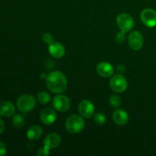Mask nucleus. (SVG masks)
Listing matches in <instances>:
<instances>
[{"instance_id":"nucleus-1","label":"nucleus","mask_w":156,"mask_h":156,"mask_svg":"<svg viewBox=\"0 0 156 156\" xmlns=\"http://www.w3.org/2000/svg\"><path fill=\"white\" fill-rule=\"evenodd\" d=\"M67 79L65 75L59 71H54L47 75L46 78L47 88L51 92L60 94L64 92L67 88Z\"/></svg>"},{"instance_id":"nucleus-2","label":"nucleus","mask_w":156,"mask_h":156,"mask_svg":"<svg viewBox=\"0 0 156 156\" xmlns=\"http://www.w3.org/2000/svg\"><path fill=\"white\" fill-rule=\"evenodd\" d=\"M85 120H83L81 116L75 114V115L70 116L66 121L65 127L66 129L69 133L76 134L79 133L85 127Z\"/></svg>"},{"instance_id":"nucleus-3","label":"nucleus","mask_w":156,"mask_h":156,"mask_svg":"<svg viewBox=\"0 0 156 156\" xmlns=\"http://www.w3.org/2000/svg\"><path fill=\"white\" fill-rule=\"evenodd\" d=\"M16 105L21 112H30L36 106V99L30 94H22L17 99Z\"/></svg>"},{"instance_id":"nucleus-4","label":"nucleus","mask_w":156,"mask_h":156,"mask_svg":"<svg viewBox=\"0 0 156 156\" xmlns=\"http://www.w3.org/2000/svg\"><path fill=\"white\" fill-rule=\"evenodd\" d=\"M117 24L121 31L129 32L132 30L135 26V21L130 15L126 13H121L117 15Z\"/></svg>"},{"instance_id":"nucleus-5","label":"nucleus","mask_w":156,"mask_h":156,"mask_svg":"<svg viewBox=\"0 0 156 156\" xmlns=\"http://www.w3.org/2000/svg\"><path fill=\"white\" fill-rule=\"evenodd\" d=\"M110 88L117 93H122L126 90L128 87L127 81L122 74H117L113 76L109 82Z\"/></svg>"},{"instance_id":"nucleus-6","label":"nucleus","mask_w":156,"mask_h":156,"mask_svg":"<svg viewBox=\"0 0 156 156\" xmlns=\"http://www.w3.org/2000/svg\"><path fill=\"white\" fill-rule=\"evenodd\" d=\"M52 105L54 109L59 112H66L71 106V101L67 96L58 94L53 98Z\"/></svg>"},{"instance_id":"nucleus-7","label":"nucleus","mask_w":156,"mask_h":156,"mask_svg":"<svg viewBox=\"0 0 156 156\" xmlns=\"http://www.w3.org/2000/svg\"><path fill=\"white\" fill-rule=\"evenodd\" d=\"M141 21L143 24L149 27L156 26V11L152 9H145L142 11L140 15Z\"/></svg>"},{"instance_id":"nucleus-8","label":"nucleus","mask_w":156,"mask_h":156,"mask_svg":"<svg viewBox=\"0 0 156 156\" xmlns=\"http://www.w3.org/2000/svg\"><path fill=\"white\" fill-rule=\"evenodd\" d=\"M128 42L133 50H139L143 47L144 38L140 32L134 30L128 37Z\"/></svg>"},{"instance_id":"nucleus-9","label":"nucleus","mask_w":156,"mask_h":156,"mask_svg":"<svg viewBox=\"0 0 156 156\" xmlns=\"http://www.w3.org/2000/svg\"><path fill=\"white\" fill-rule=\"evenodd\" d=\"M79 112L82 117L85 118H91L94 114V106L89 100H83L79 103Z\"/></svg>"},{"instance_id":"nucleus-10","label":"nucleus","mask_w":156,"mask_h":156,"mask_svg":"<svg viewBox=\"0 0 156 156\" xmlns=\"http://www.w3.org/2000/svg\"><path fill=\"white\" fill-rule=\"evenodd\" d=\"M41 121L45 125H51L56 121V113L53 108H45L40 114Z\"/></svg>"},{"instance_id":"nucleus-11","label":"nucleus","mask_w":156,"mask_h":156,"mask_svg":"<svg viewBox=\"0 0 156 156\" xmlns=\"http://www.w3.org/2000/svg\"><path fill=\"white\" fill-rule=\"evenodd\" d=\"M98 74L103 78H109L113 76L114 72V67L111 63L107 62H101L98 63L96 67Z\"/></svg>"},{"instance_id":"nucleus-12","label":"nucleus","mask_w":156,"mask_h":156,"mask_svg":"<svg viewBox=\"0 0 156 156\" xmlns=\"http://www.w3.org/2000/svg\"><path fill=\"white\" fill-rule=\"evenodd\" d=\"M113 120L117 126H124L129 121L127 112L123 109H117L113 113Z\"/></svg>"},{"instance_id":"nucleus-13","label":"nucleus","mask_w":156,"mask_h":156,"mask_svg":"<svg viewBox=\"0 0 156 156\" xmlns=\"http://www.w3.org/2000/svg\"><path fill=\"white\" fill-rule=\"evenodd\" d=\"M48 51L53 57L59 59L62 57L65 54V47L61 43L54 41L49 45Z\"/></svg>"},{"instance_id":"nucleus-14","label":"nucleus","mask_w":156,"mask_h":156,"mask_svg":"<svg viewBox=\"0 0 156 156\" xmlns=\"http://www.w3.org/2000/svg\"><path fill=\"white\" fill-rule=\"evenodd\" d=\"M15 114V105L9 101H0V116L12 117Z\"/></svg>"},{"instance_id":"nucleus-15","label":"nucleus","mask_w":156,"mask_h":156,"mask_svg":"<svg viewBox=\"0 0 156 156\" xmlns=\"http://www.w3.org/2000/svg\"><path fill=\"white\" fill-rule=\"evenodd\" d=\"M44 143L45 146H48L50 149H54L58 147L61 143L60 136L56 133H50L44 139Z\"/></svg>"},{"instance_id":"nucleus-16","label":"nucleus","mask_w":156,"mask_h":156,"mask_svg":"<svg viewBox=\"0 0 156 156\" xmlns=\"http://www.w3.org/2000/svg\"><path fill=\"white\" fill-rule=\"evenodd\" d=\"M42 134V128L37 125H33L27 130V137L30 140H37L41 138Z\"/></svg>"},{"instance_id":"nucleus-17","label":"nucleus","mask_w":156,"mask_h":156,"mask_svg":"<svg viewBox=\"0 0 156 156\" xmlns=\"http://www.w3.org/2000/svg\"><path fill=\"white\" fill-rule=\"evenodd\" d=\"M12 124L15 126V128H22L23 126L24 125V119L22 116H21L20 114H16L12 118Z\"/></svg>"},{"instance_id":"nucleus-18","label":"nucleus","mask_w":156,"mask_h":156,"mask_svg":"<svg viewBox=\"0 0 156 156\" xmlns=\"http://www.w3.org/2000/svg\"><path fill=\"white\" fill-rule=\"evenodd\" d=\"M109 103L111 106L114 108H118L121 105V98L117 94H113L110 97Z\"/></svg>"},{"instance_id":"nucleus-19","label":"nucleus","mask_w":156,"mask_h":156,"mask_svg":"<svg viewBox=\"0 0 156 156\" xmlns=\"http://www.w3.org/2000/svg\"><path fill=\"white\" fill-rule=\"evenodd\" d=\"M37 101L42 105L48 104L50 101V95L46 91H41L37 95Z\"/></svg>"},{"instance_id":"nucleus-20","label":"nucleus","mask_w":156,"mask_h":156,"mask_svg":"<svg viewBox=\"0 0 156 156\" xmlns=\"http://www.w3.org/2000/svg\"><path fill=\"white\" fill-rule=\"evenodd\" d=\"M94 121L98 125H103L106 122V117L102 113H97L94 116Z\"/></svg>"},{"instance_id":"nucleus-21","label":"nucleus","mask_w":156,"mask_h":156,"mask_svg":"<svg viewBox=\"0 0 156 156\" xmlns=\"http://www.w3.org/2000/svg\"><path fill=\"white\" fill-rule=\"evenodd\" d=\"M126 34L125 32L121 31V30L117 34V35L115 36V41L117 44H123L125 40H126V34Z\"/></svg>"},{"instance_id":"nucleus-22","label":"nucleus","mask_w":156,"mask_h":156,"mask_svg":"<svg viewBox=\"0 0 156 156\" xmlns=\"http://www.w3.org/2000/svg\"><path fill=\"white\" fill-rule=\"evenodd\" d=\"M50 149L48 146H45L44 145L43 147L40 148L39 150L37 152V155L38 156H47L50 155Z\"/></svg>"},{"instance_id":"nucleus-23","label":"nucleus","mask_w":156,"mask_h":156,"mask_svg":"<svg viewBox=\"0 0 156 156\" xmlns=\"http://www.w3.org/2000/svg\"><path fill=\"white\" fill-rule=\"evenodd\" d=\"M42 39H43V41H44V43L49 44V45H50V44H51L53 42H54V41H53V35L50 33H44V34H43Z\"/></svg>"},{"instance_id":"nucleus-24","label":"nucleus","mask_w":156,"mask_h":156,"mask_svg":"<svg viewBox=\"0 0 156 156\" xmlns=\"http://www.w3.org/2000/svg\"><path fill=\"white\" fill-rule=\"evenodd\" d=\"M7 152V149L3 142L0 141V156L5 155Z\"/></svg>"},{"instance_id":"nucleus-25","label":"nucleus","mask_w":156,"mask_h":156,"mask_svg":"<svg viewBox=\"0 0 156 156\" xmlns=\"http://www.w3.org/2000/svg\"><path fill=\"white\" fill-rule=\"evenodd\" d=\"M117 71L119 73H120V74H122V73H123L125 71H126V67H125L123 65L117 66Z\"/></svg>"},{"instance_id":"nucleus-26","label":"nucleus","mask_w":156,"mask_h":156,"mask_svg":"<svg viewBox=\"0 0 156 156\" xmlns=\"http://www.w3.org/2000/svg\"><path fill=\"white\" fill-rule=\"evenodd\" d=\"M5 127V126L4 121L0 118V134H2L3 132H4Z\"/></svg>"}]
</instances>
